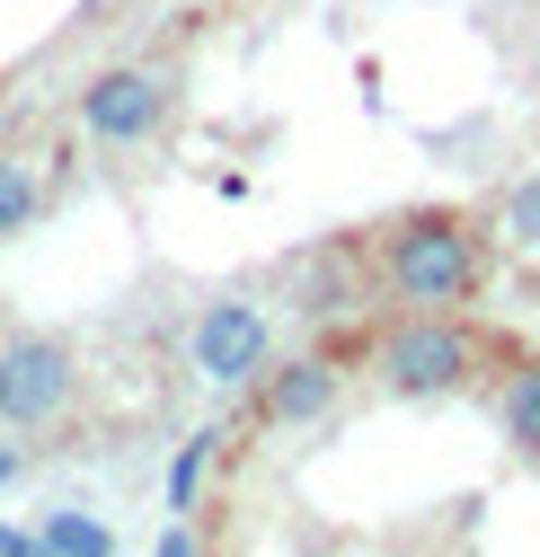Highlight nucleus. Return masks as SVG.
I'll return each mask as SVG.
<instances>
[{
	"label": "nucleus",
	"mask_w": 540,
	"mask_h": 557,
	"mask_svg": "<svg viewBox=\"0 0 540 557\" xmlns=\"http://www.w3.org/2000/svg\"><path fill=\"white\" fill-rule=\"evenodd\" d=\"M213 443L222 434H186L177 443V460H169V513H195V486H205V469H213Z\"/></svg>",
	"instance_id": "10"
},
{
	"label": "nucleus",
	"mask_w": 540,
	"mask_h": 557,
	"mask_svg": "<svg viewBox=\"0 0 540 557\" xmlns=\"http://www.w3.org/2000/svg\"><path fill=\"white\" fill-rule=\"evenodd\" d=\"M372 257H381L390 301H408V310H469V301L488 293V248H479V231H469L461 213H408V222H390Z\"/></svg>",
	"instance_id": "1"
},
{
	"label": "nucleus",
	"mask_w": 540,
	"mask_h": 557,
	"mask_svg": "<svg viewBox=\"0 0 540 557\" xmlns=\"http://www.w3.org/2000/svg\"><path fill=\"white\" fill-rule=\"evenodd\" d=\"M27 548H36L27 531H10V522H0V557H27Z\"/></svg>",
	"instance_id": "13"
},
{
	"label": "nucleus",
	"mask_w": 540,
	"mask_h": 557,
	"mask_svg": "<svg viewBox=\"0 0 540 557\" xmlns=\"http://www.w3.org/2000/svg\"><path fill=\"white\" fill-rule=\"evenodd\" d=\"M19 469H27V451H19V443H0V486H10Z\"/></svg>",
	"instance_id": "12"
},
{
	"label": "nucleus",
	"mask_w": 540,
	"mask_h": 557,
	"mask_svg": "<svg viewBox=\"0 0 540 557\" xmlns=\"http://www.w3.org/2000/svg\"><path fill=\"white\" fill-rule=\"evenodd\" d=\"M72 407H81V363H72V345L45 336V327L0 336V425L45 434V425H62Z\"/></svg>",
	"instance_id": "3"
},
{
	"label": "nucleus",
	"mask_w": 540,
	"mask_h": 557,
	"mask_svg": "<svg viewBox=\"0 0 540 557\" xmlns=\"http://www.w3.org/2000/svg\"><path fill=\"white\" fill-rule=\"evenodd\" d=\"M169 107H177L169 62H107V72L81 89V133L98 151H143L169 124Z\"/></svg>",
	"instance_id": "4"
},
{
	"label": "nucleus",
	"mask_w": 540,
	"mask_h": 557,
	"mask_svg": "<svg viewBox=\"0 0 540 557\" xmlns=\"http://www.w3.org/2000/svg\"><path fill=\"white\" fill-rule=\"evenodd\" d=\"M27 540H36V557H107V548H115V531H107L98 513H81V505H53Z\"/></svg>",
	"instance_id": "8"
},
{
	"label": "nucleus",
	"mask_w": 540,
	"mask_h": 557,
	"mask_svg": "<svg viewBox=\"0 0 540 557\" xmlns=\"http://www.w3.org/2000/svg\"><path fill=\"white\" fill-rule=\"evenodd\" d=\"M496 425H505L514 451L540 460V355H514V363H505V381H496Z\"/></svg>",
	"instance_id": "7"
},
{
	"label": "nucleus",
	"mask_w": 540,
	"mask_h": 557,
	"mask_svg": "<svg viewBox=\"0 0 540 557\" xmlns=\"http://www.w3.org/2000/svg\"><path fill=\"white\" fill-rule=\"evenodd\" d=\"M336 407V363L328 355H302L284 372H266V425H319Z\"/></svg>",
	"instance_id": "6"
},
{
	"label": "nucleus",
	"mask_w": 540,
	"mask_h": 557,
	"mask_svg": "<svg viewBox=\"0 0 540 557\" xmlns=\"http://www.w3.org/2000/svg\"><path fill=\"white\" fill-rule=\"evenodd\" d=\"M36 203H45V186H36V169H27L19 151H0V239H19V231L36 222Z\"/></svg>",
	"instance_id": "9"
},
{
	"label": "nucleus",
	"mask_w": 540,
	"mask_h": 557,
	"mask_svg": "<svg viewBox=\"0 0 540 557\" xmlns=\"http://www.w3.org/2000/svg\"><path fill=\"white\" fill-rule=\"evenodd\" d=\"M505 239H514L523 257H540V169L514 177V195H505Z\"/></svg>",
	"instance_id": "11"
},
{
	"label": "nucleus",
	"mask_w": 540,
	"mask_h": 557,
	"mask_svg": "<svg viewBox=\"0 0 540 557\" xmlns=\"http://www.w3.org/2000/svg\"><path fill=\"white\" fill-rule=\"evenodd\" d=\"M266 355H275V327H266L257 301H213V310H195V327H186V363L205 372L213 389H248L266 372Z\"/></svg>",
	"instance_id": "5"
},
{
	"label": "nucleus",
	"mask_w": 540,
	"mask_h": 557,
	"mask_svg": "<svg viewBox=\"0 0 540 557\" xmlns=\"http://www.w3.org/2000/svg\"><path fill=\"white\" fill-rule=\"evenodd\" d=\"M488 363H496L488 327H469L461 310H408V319H390L372 336V372L398 398H452V389L479 381Z\"/></svg>",
	"instance_id": "2"
}]
</instances>
